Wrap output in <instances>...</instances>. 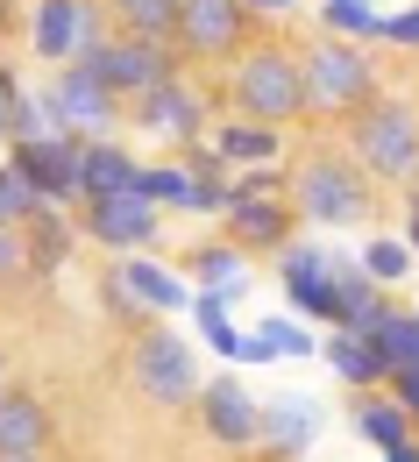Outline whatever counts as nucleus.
Masks as SVG:
<instances>
[{"label":"nucleus","instance_id":"20e7f679","mask_svg":"<svg viewBox=\"0 0 419 462\" xmlns=\"http://www.w3.org/2000/svg\"><path fill=\"white\" fill-rule=\"evenodd\" d=\"M206 363H199V342L185 335L171 313H150L135 335H128V384L150 412H192V392H199Z\"/></svg>","mask_w":419,"mask_h":462},{"label":"nucleus","instance_id":"f257e3e1","mask_svg":"<svg viewBox=\"0 0 419 462\" xmlns=\"http://www.w3.org/2000/svg\"><path fill=\"white\" fill-rule=\"evenodd\" d=\"M285 199H292L299 228L362 235L377 221V199H384V192H377V178L342 150V135H313L305 150H292V164H285Z\"/></svg>","mask_w":419,"mask_h":462},{"label":"nucleus","instance_id":"58836bf2","mask_svg":"<svg viewBox=\"0 0 419 462\" xmlns=\"http://www.w3.org/2000/svg\"><path fill=\"white\" fill-rule=\"evenodd\" d=\"M398 199H419V171H413V178H405V185H398Z\"/></svg>","mask_w":419,"mask_h":462},{"label":"nucleus","instance_id":"bb28decb","mask_svg":"<svg viewBox=\"0 0 419 462\" xmlns=\"http://www.w3.org/2000/svg\"><path fill=\"white\" fill-rule=\"evenodd\" d=\"M135 192H142L150 207H164V214H185V199H192V178H185L178 150H171V157H142V171H135Z\"/></svg>","mask_w":419,"mask_h":462},{"label":"nucleus","instance_id":"f3484780","mask_svg":"<svg viewBox=\"0 0 419 462\" xmlns=\"http://www.w3.org/2000/svg\"><path fill=\"white\" fill-rule=\"evenodd\" d=\"M22 256H29V285H58L64 271H71V256H78V221H71V207L36 199L29 221H22Z\"/></svg>","mask_w":419,"mask_h":462},{"label":"nucleus","instance_id":"c9c22d12","mask_svg":"<svg viewBox=\"0 0 419 462\" xmlns=\"http://www.w3.org/2000/svg\"><path fill=\"white\" fill-rule=\"evenodd\" d=\"M241 7H256L263 22H285V14H299V0H241Z\"/></svg>","mask_w":419,"mask_h":462},{"label":"nucleus","instance_id":"9d476101","mask_svg":"<svg viewBox=\"0 0 419 462\" xmlns=\"http://www.w3.org/2000/svg\"><path fill=\"white\" fill-rule=\"evenodd\" d=\"M192 420L214 441V456H256V392H249L241 363H221L214 377H199Z\"/></svg>","mask_w":419,"mask_h":462},{"label":"nucleus","instance_id":"1a4fd4ad","mask_svg":"<svg viewBox=\"0 0 419 462\" xmlns=\"http://www.w3.org/2000/svg\"><path fill=\"white\" fill-rule=\"evenodd\" d=\"M78 221V242H93L100 256H128V249H157L164 242V207H150L142 192H93L71 207Z\"/></svg>","mask_w":419,"mask_h":462},{"label":"nucleus","instance_id":"a878e982","mask_svg":"<svg viewBox=\"0 0 419 462\" xmlns=\"http://www.w3.org/2000/svg\"><path fill=\"white\" fill-rule=\"evenodd\" d=\"M362 335H369V348H377L384 377H391V370H405V363H419V306H384Z\"/></svg>","mask_w":419,"mask_h":462},{"label":"nucleus","instance_id":"6e6552de","mask_svg":"<svg viewBox=\"0 0 419 462\" xmlns=\"http://www.w3.org/2000/svg\"><path fill=\"white\" fill-rule=\"evenodd\" d=\"M100 36H114L107 0H29L22 7V51L43 64V71L78 58V51H93Z\"/></svg>","mask_w":419,"mask_h":462},{"label":"nucleus","instance_id":"f03ea898","mask_svg":"<svg viewBox=\"0 0 419 462\" xmlns=\"http://www.w3.org/2000/svg\"><path fill=\"white\" fill-rule=\"evenodd\" d=\"M214 79V107L221 115H249V121H278V128H299L305 121V86H299V51L278 43V36H256L249 51L206 71Z\"/></svg>","mask_w":419,"mask_h":462},{"label":"nucleus","instance_id":"2f4dec72","mask_svg":"<svg viewBox=\"0 0 419 462\" xmlns=\"http://www.w3.org/2000/svg\"><path fill=\"white\" fill-rule=\"evenodd\" d=\"M369 43H384V51H398V58H419V0L377 14V36H369Z\"/></svg>","mask_w":419,"mask_h":462},{"label":"nucleus","instance_id":"412c9836","mask_svg":"<svg viewBox=\"0 0 419 462\" xmlns=\"http://www.w3.org/2000/svg\"><path fill=\"white\" fill-rule=\"evenodd\" d=\"M206 143L228 157V171H241V164H285V157H292V128L249 121V115H214Z\"/></svg>","mask_w":419,"mask_h":462},{"label":"nucleus","instance_id":"39448f33","mask_svg":"<svg viewBox=\"0 0 419 462\" xmlns=\"http://www.w3.org/2000/svg\"><path fill=\"white\" fill-rule=\"evenodd\" d=\"M299 86H305V121H334L356 115L362 100L384 86V71H377V51L369 43H356V36H313V43H299Z\"/></svg>","mask_w":419,"mask_h":462},{"label":"nucleus","instance_id":"cd10ccee","mask_svg":"<svg viewBox=\"0 0 419 462\" xmlns=\"http://www.w3.org/2000/svg\"><path fill=\"white\" fill-rule=\"evenodd\" d=\"M256 335L278 348V363H313V348H320V328H313L305 313H292V306L263 313V320H256Z\"/></svg>","mask_w":419,"mask_h":462},{"label":"nucleus","instance_id":"423d86ee","mask_svg":"<svg viewBox=\"0 0 419 462\" xmlns=\"http://www.w3.org/2000/svg\"><path fill=\"white\" fill-rule=\"evenodd\" d=\"M214 79L206 71H171V79H157V86H142L135 100H121V135L128 143H157V150H178L192 135H206L214 128Z\"/></svg>","mask_w":419,"mask_h":462},{"label":"nucleus","instance_id":"e433bc0d","mask_svg":"<svg viewBox=\"0 0 419 462\" xmlns=\"http://www.w3.org/2000/svg\"><path fill=\"white\" fill-rule=\"evenodd\" d=\"M22 36V0H0V43Z\"/></svg>","mask_w":419,"mask_h":462},{"label":"nucleus","instance_id":"c85d7f7f","mask_svg":"<svg viewBox=\"0 0 419 462\" xmlns=\"http://www.w3.org/2000/svg\"><path fill=\"white\" fill-rule=\"evenodd\" d=\"M107 22H114L121 36H157V43H171L178 0H107Z\"/></svg>","mask_w":419,"mask_h":462},{"label":"nucleus","instance_id":"9b49d317","mask_svg":"<svg viewBox=\"0 0 419 462\" xmlns=\"http://www.w3.org/2000/svg\"><path fill=\"white\" fill-rule=\"evenodd\" d=\"M78 58L100 71V86L107 93H121V100H135L142 86H157V79H171V71H185L178 43H157V36H100L93 51H78Z\"/></svg>","mask_w":419,"mask_h":462},{"label":"nucleus","instance_id":"dca6fc26","mask_svg":"<svg viewBox=\"0 0 419 462\" xmlns=\"http://www.w3.org/2000/svg\"><path fill=\"white\" fill-rule=\"evenodd\" d=\"M58 456V412L29 384H0V462H43Z\"/></svg>","mask_w":419,"mask_h":462},{"label":"nucleus","instance_id":"a19ab883","mask_svg":"<svg viewBox=\"0 0 419 462\" xmlns=\"http://www.w3.org/2000/svg\"><path fill=\"white\" fill-rule=\"evenodd\" d=\"M0 370H7V348H0Z\"/></svg>","mask_w":419,"mask_h":462},{"label":"nucleus","instance_id":"f704fd0d","mask_svg":"<svg viewBox=\"0 0 419 462\" xmlns=\"http://www.w3.org/2000/svg\"><path fill=\"white\" fill-rule=\"evenodd\" d=\"M384 392H391V399L405 405V412H413V427H419V363H405V370H391V377H384Z\"/></svg>","mask_w":419,"mask_h":462},{"label":"nucleus","instance_id":"7ed1b4c3","mask_svg":"<svg viewBox=\"0 0 419 462\" xmlns=\"http://www.w3.org/2000/svg\"><path fill=\"white\" fill-rule=\"evenodd\" d=\"M334 128H342V150L377 178V192H398L419 171V93L377 86L356 115H342Z\"/></svg>","mask_w":419,"mask_h":462},{"label":"nucleus","instance_id":"72a5a7b5","mask_svg":"<svg viewBox=\"0 0 419 462\" xmlns=\"http://www.w3.org/2000/svg\"><path fill=\"white\" fill-rule=\"evenodd\" d=\"M29 285V256H22V228H0V299Z\"/></svg>","mask_w":419,"mask_h":462},{"label":"nucleus","instance_id":"5701e85b","mask_svg":"<svg viewBox=\"0 0 419 462\" xmlns=\"http://www.w3.org/2000/svg\"><path fill=\"white\" fill-rule=\"evenodd\" d=\"M313 363H327V377L342 384V392H362V384H384V363H377V348L362 328H320V348H313Z\"/></svg>","mask_w":419,"mask_h":462},{"label":"nucleus","instance_id":"2eb2a0df","mask_svg":"<svg viewBox=\"0 0 419 462\" xmlns=\"http://www.w3.org/2000/svg\"><path fill=\"white\" fill-rule=\"evenodd\" d=\"M349 427H356V441L369 448V456H384V462H419V427H413V412L391 399L384 384L349 392Z\"/></svg>","mask_w":419,"mask_h":462},{"label":"nucleus","instance_id":"7c9ffc66","mask_svg":"<svg viewBox=\"0 0 419 462\" xmlns=\"http://www.w3.org/2000/svg\"><path fill=\"white\" fill-rule=\"evenodd\" d=\"M93 299H100V313H107V320H114V328H128V335H135V328H142V320H150V313H142V306H135V291L121 285V263H114V256H107V263H100V278H93Z\"/></svg>","mask_w":419,"mask_h":462},{"label":"nucleus","instance_id":"ddd939ff","mask_svg":"<svg viewBox=\"0 0 419 462\" xmlns=\"http://www.w3.org/2000/svg\"><path fill=\"white\" fill-rule=\"evenodd\" d=\"M50 100H58V128L64 135H121V93L100 86V71L86 58L50 64Z\"/></svg>","mask_w":419,"mask_h":462},{"label":"nucleus","instance_id":"0eeeda50","mask_svg":"<svg viewBox=\"0 0 419 462\" xmlns=\"http://www.w3.org/2000/svg\"><path fill=\"white\" fill-rule=\"evenodd\" d=\"M256 36H270V22L241 0H178V22H171V43L192 71H221Z\"/></svg>","mask_w":419,"mask_h":462},{"label":"nucleus","instance_id":"4c0bfd02","mask_svg":"<svg viewBox=\"0 0 419 462\" xmlns=\"http://www.w3.org/2000/svg\"><path fill=\"white\" fill-rule=\"evenodd\" d=\"M398 235L413 242V263H419V199H405V214H398Z\"/></svg>","mask_w":419,"mask_h":462},{"label":"nucleus","instance_id":"4be33fe9","mask_svg":"<svg viewBox=\"0 0 419 462\" xmlns=\"http://www.w3.org/2000/svg\"><path fill=\"white\" fill-rule=\"evenodd\" d=\"M135 171H142V157H135L128 135H86V150H78V199H93V192H135Z\"/></svg>","mask_w":419,"mask_h":462},{"label":"nucleus","instance_id":"393cba45","mask_svg":"<svg viewBox=\"0 0 419 462\" xmlns=\"http://www.w3.org/2000/svg\"><path fill=\"white\" fill-rule=\"evenodd\" d=\"M356 263H362V271H369V278H377L384 291H398V285H413V278H419V263H413V242H405L398 228L384 235L377 221L362 228V242H356Z\"/></svg>","mask_w":419,"mask_h":462},{"label":"nucleus","instance_id":"6ab92c4d","mask_svg":"<svg viewBox=\"0 0 419 462\" xmlns=\"http://www.w3.org/2000/svg\"><path fill=\"white\" fill-rule=\"evenodd\" d=\"M178 271L192 278V291H221L228 306H235V299H249V285H256V256H249V249H235L228 235H199V242L178 256Z\"/></svg>","mask_w":419,"mask_h":462},{"label":"nucleus","instance_id":"4468645a","mask_svg":"<svg viewBox=\"0 0 419 462\" xmlns=\"http://www.w3.org/2000/svg\"><path fill=\"white\" fill-rule=\"evenodd\" d=\"M78 150H86V135L43 128V135H22V143H7V164L29 178L43 199H58V207H78Z\"/></svg>","mask_w":419,"mask_h":462},{"label":"nucleus","instance_id":"a211bd4d","mask_svg":"<svg viewBox=\"0 0 419 462\" xmlns=\"http://www.w3.org/2000/svg\"><path fill=\"white\" fill-rule=\"evenodd\" d=\"M221 235L249 249L256 263L278 249V242H292L299 235V214H292V199L285 192H256V199H228V214H221Z\"/></svg>","mask_w":419,"mask_h":462},{"label":"nucleus","instance_id":"b1692460","mask_svg":"<svg viewBox=\"0 0 419 462\" xmlns=\"http://www.w3.org/2000/svg\"><path fill=\"white\" fill-rule=\"evenodd\" d=\"M185 328H192V342L206 348L214 363H235L241 328H235V306H228L221 291H192V306H185Z\"/></svg>","mask_w":419,"mask_h":462},{"label":"nucleus","instance_id":"f8f14e48","mask_svg":"<svg viewBox=\"0 0 419 462\" xmlns=\"http://www.w3.org/2000/svg\"><path fill=\"white\" fill-rule=\"evenodd\" d=\"M320 434H327V399H313V392H270V399H256V456L299 462L320 448Z\"/></svg>","mask_w":419,"mask_h":462},{"label":"nucleus","instance_id":"ea45409f","mask_svg":"<svg viewBox=\"0 0 419 462\" xmlns=\"http://www.w3.org/2000/svg\"><path fill=\"white\" fill-rule=\"evenodd\" d=\"M0 121H7V93H0Z\"/></svg>","mask_w":419,"mask_h":462},{"label":"nucleus","instance_id":"aec40b11","mask_svg":"<svg viewBox=\"0 0 419 462\" xmlns=\"http://www.w3.org/2000/svg\"><path fill=\"white\" fill-rule=\"evenodd\" d=\"M114 263H121V285L135 291L142 313H171V320H185V306H192V278H185L178 263H164L157 249H128V256H114Z\"/></svg>","mask_w":419,"mask_h":462},{"label":"nucleus","instance_id":"473e14b6","mask_svg":"<svg viewBox=\"0 0 419 462\" xmlns=\"http://www.w3.org/2000/svg\"><path fill=\"white\" fill-rule=\"evenodd\" d=\"M36 199H43V192H36V185H29V178L14 171V164H7V157H0V228H22V221H29V207H36Z\"/></svg>","mask_w":419,"mask_h":462},{"label":"nucleus","instance_id":"c756f323","mask_svg":"<svg viewBox=\"0 0 419 462\" xmlns=\"http://www.w3.org/2000/svg\"><path fill=\"white\" fill-rule=\"evenodd\" d=\"M377 14H384L377 0H320V7H313V22H320L327 36H356V43L377 36Z\"/></svg>","mask_w":419,"mask_h":462},{"label":"nucleus","instance_id":"79ce46f5","mask_svg":"<svg viewBox=\"0 0 419 462\" xmlns=\"http://www.w3.org/2000/svg\"><path fill=\"white\" fill-rule=\"evenodd\" d=\"M0 384H7V370H0Z\"/></svg>","mask_w":419,"mask_h":462}]
</instances>
